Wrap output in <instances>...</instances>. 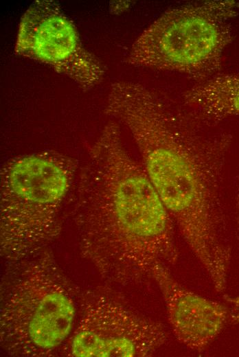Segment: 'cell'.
Instances as JSON below:
<instances>
[{"label":"cell","mask_w":239,"mask_h":357,"mask_svg":"<svg viewBox=\"0 0 239 357\" xmlns=\"http://www.w3.org/2000/svg\"><path fill=\"white\" fill-rule=\"evenodd\" d=\"M82 246L118 266L151 273L179 256L174 223L114 120L89 146L72 192Z\"/></svg>","instance_id":"cell-2"},{"label":"cell","mask_w":239,"mask_h":357,"mask_svg":"<svg viewBox=\"0 0 239 357\" xmlns=\"http://www.w3.org/2000/svg\"><path fill=\"white\" fill-rule=\"evenodd\" d=\"M17 55L45 64L87 91L104 70L82 45L73 22L53 0L33 1L23 14L14 45Z\"/></svg>","instance_id":"cell-5"},{"label":"cell","mask_w":239,"mask_h":357,"mask_svg":"<svg viewBox=\"0 0 239 357\" xmlns=\"http://www.w3.org/2000/svg\"><path fill=\"white\" fill-rule=\"evenodd\" d=\"M71 350L78 357H132L150 354L132 340L100 335L91 331L79 332L73 340Z\"/></svg>","instance_id":"cell-9"},{"label":"cell","mask_w":239,"mask_h":357,"mask_svg":"<svg viewBox=\"0 0 239 357\" xmlns=\"http://www.w3.org/2000/svg\"><path fill=\"white\" fill-rule=\"evenodd\" d=\"M234 1L188 3L163 12L139 36L127 62L205 80L220 68L231 43Z\"/></svg>","instance_id":"cell-4"},{"label":"cell","mask_w":239,"mask_h":357,"mask_svg":"<svg viewBox=\"0 0 239 357\" xmlns=\"http://www.w3.org/2000/svg\"><path fill=\"white\" fill-rule=\"evenodd\" d=\"M78 161L45 150L5 162L0 174L1 245L20 253L38 247L56 233L58 213L71 194Z\"/></svg>","instance_id":"cell-3"},{"label":"cell","mask_w":239,"mask_h":357,"mask_svg":"<svg viewBox=\"0 0 239 357\" xmlns=\"http://www.w3.org/2000/svg\"><path fill=\"white\" fill-rule=\"evenodd\" d=\"M105 113L130 132L141 164L185 242L218 292L231 258L223 207L231 135L213 131L184 103L141 83L111 85Z\"/></svg>","instance_id":"cell-1"},{"label":"cell","mask_w":239,"mask_h":357,"mask_svg":"<svg viewBox=\"0 0 239 357\" xmlns=\"http://www.w3.org/2000/svg\"><path fill=\"white\" fill-rule=\"evenodd\" d=\"M183 103L209 124L239 116V73L213 76L188 89Z\"/></svg>","instance_id":"cell-7"},{"label":"cell","mask_w":239,"mask_h":357,"mask_svg":"<svg viewBox=\"0 0 239 357\" xmlns=\"http://www.w3.org/2000/svg\"><path fill=\"white\" fill-rule=\"evenodd\" d=\"M74 314L73 303L64 294L54 292L46 295L29 323L32 342L43 349L56 347L69 334Z\"/></svg>","instance_id":"cell-8"},{"label":"cell","mask_w":239,"mask_h":357,"mask_svg":"<svg viewBox=\"0 0 239 357\" xmlns=\"http://www.w3.org/2000/svg\"><path fill=\"white\" fill-rule=\"evenodd\" d=\"M235 209L237 223L238 240H239V174L237 176L235 185Z\"/></svg>","instance_id":"cell-10"},{"label":"cell","mask_w":239,"mask_h":357,"mask_svg":"<svg viewBox=\"0 0 239 357\" xmlns=\"http://www.w3.org/2000/svg\"><path fill=\"white\" fill-rule=\"evenodd\" d=\"M151 275L161 290L170 327L178 341L187 348L203 352L234 316L225 304L183 286L167 266H155Z\"/></svg>","instance_id":"cell-6"}]
</instances>
